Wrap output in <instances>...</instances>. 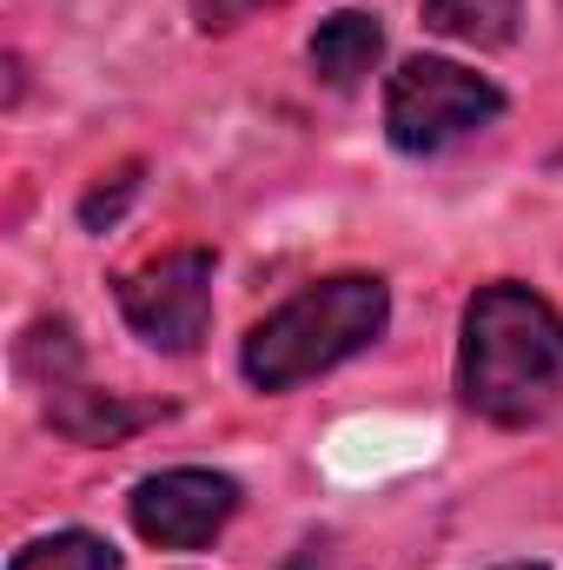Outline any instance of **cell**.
Listing matches in <instances>:
<instances>
[{
	"label": "cell",
	"instance_id": "3957f363",
	"mask_svg": "<svg viewBox=\"0 0 563 570\" xmlns=\"http://www.w3.org/2000/svg\"><path fill=\"white\" fill-rule=\"evenodd\" d=\"M497 114H504V94L457 60H405L385 94V127H392V146L405 153H444L451 140L491 127Z\"/></svg>",
	"mask_w": 563,
	"mask_h": 570
},
{
	"label": "cell",
	"instance_id": "52a82bcc",
	"mask_svg": "<svg viewBox=\"0 0 563 570\" xmlns=\"http://www.w3.org/2000/svg\"><path fill=\"white\" fill-rule=\"evenodd\" d=\"M47 419H53V431H67L73 444H113V438H127L134 425H146L152 412H146V405H120L113 392L53 385V399H47Z\"/></svg>",
	"mask_w": 563,
	"mask_h": 570
},
{
	"label": "cell",
	"instance_id": "8992f818",
	"mask_svg": "<svg viewBox=\"0 0 563 570\" xmlns=\"http://www.w3.org/2000/svg\"><path fill=\"white\" fill-rule=\"evenodd\" d=\"M385 53V27L378 13H332L318 33H312V73L325 87H358Z\"/></svg>",
	"mask_w": 563,
	"mask_h": 570
},
{
	"label": "cell",
	"instance_id": "8fae6325",
	"mask_svg": "<svg viewBox=\"0 0 563 570\" xmlns=\"http://www.w3.org/2000/svg\"><path fill=\"white\" fill-rule=\"evenodd\" d=\"M259 7H273V0H192V13H199L206 33H213V27H239V20L259 13Z\"/></svg>",
	"mask_w": 563,
	"mask_h": 570
},
{
	"label": "cell",
	"instance_id": "6da1fadb",
	"mask_svg": "<svg viewBox=\"0 0 563 570\" xmlns=\"http://www.w3.org/2000/svg\"><path fill=\"white\" fill-rule=\"evenodd\" d=\"M457 392L491 425H537L563 392V318L531 285H484L464 305Z\"/></svg>",
	"mask_w": 563,
	"mask_h": 570
},
{
	"label": "cell",
	"instance_id": "7c38bea8",
	"mask_svg": "<svg viewBox=\"0 0 563 570\" xmlns=\"http://www.w3.org/2000/svg\"><path fill=\"white\" fill-rule=\"evenodd\" d=\"M504 570H537V564H504Z\"/></svg>",
	"mask_w": 563,
	"mask_h": 570
},
{
	"label": "cell",
	"instance_id": "30bf717a",
	"mask_svg": "<svg viewBox=\"0 0 563 570\" xmlns=\"http://www.w3.org/2000/svg\"><path fill=\"white\" fill-rule=\"evenodd\" d=\"M127 199H134V166H127L113 186H93V193L80 199V219L100 233V226H113V219H120V206H127Z\"/></svg>",
	"mask_w": 563,
	"mask_h": 570
},
{
	"label": "cell",
	"instance_id": "277c9868",
	"mask_svg": "<svg viewBox=\"0 0 563 570\" xmlns=\"http://www.w3.org/2000/svg\"><path fill=\"white\" fill-rule=\"evenodd\" d=\"M120 312H127V325L146 345L192 352L206 338V325H213V253L186 246V253H166V259L140 266L120 285Z\"/></svg>",
	"mask_w": 563,
	"mask_h": 570
},
{
	"label": "cell",
	"instance_id": "7a4b0ae2",
	"mask_svg": "<svg viewBox=\"0 0 563 570\" xmlns=\"http://www.w3.org/2000/svg\"><path fill=\"white\" fill-rule=\"evenodd\" d=\"M392 318V298L385 285L365 279V273H345V279L305 285L298 298H285L266 325H253L246 338V379L259 392H292L332 365H345L352 352H365Z\"/></svg>",
	"mask_w": 563,
	"mask_h": 570
},
{
	"label": "cell",
	"instance_id": "9c48e42d",
	"mask_svg": "<svg viewBox=\"0 0 563 570\" xmlns=\"http://www.w3.org/2000/svg\"><path fill=\"white\" fill-rule=\"evenodd\" d=\"M113 564L120 558H113L107 538H93V531H53V538L27 544L7 570H113Z\"/></svg>",
	"mask_w": 563,
	"mask_h": 570
},
{
	"label": "cell",
	"instance_id": "ba28073f",
	"mask_svg": "<svg viewBox=\"0 0 563 570\" xmlns=\"http://www.w3.org/2000/svg\"><path fill=\"white\" fill-rule=\"evenodd\" d=\"M517 7L524 0H424V27L464 47H504L517 33Z\"/></svg>",
	"mask_w": 563,
	"mask_h": 570
},
{
	"label": "cell",
	"instance_id": "5b68a950",
	"mask_svg": "<svg viewBox=\"0 0 563 570\" xmlns=\"http://www.w3.org/2000/svg\"><path fill=\"white\" fill-rule=\"evenodd\" d=\"M239 511V484L219 471H159L134 491V531L159 551H199Z\"/></svg>",
	"mask_w": 563,
	"mask_h": 570
}]
</instances>
